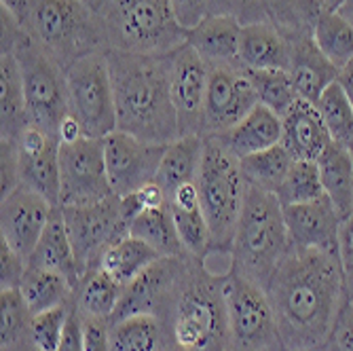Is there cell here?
<instances>
[{
	"label": "cell",
	"mask_w": 353,
	"mask_h": 351,
	"mask_svg": "<svg viewBox=\"0 0 353 351\" xmlns=\"http://www.w3.org/2000/svg\"><path fill=\"white\" fill-rule=\"evenodd\" d=\"M283 351H328L349 303L341 254L292 250L265 288Z\"/></svg>",
	"instance_id": "6da1fadb"
},
{
	"label": "cell",
	"mask_w": 353,
	"mask_h": 351,
	"mask_svg": "<svg viewBox=\"0 0 353 351\" xmlns=\"http://www.w3.org/2000/svg\"><path fill=\"white\" fill-rule=\"evenodd\" d=\"M117 130L150 144L180 138L170 87V53H132L106 49Z\"/></svg>",
	"instance_id": "7a4b0ae2"
},
{
	"label": "cell",
	"mask_w": 353,
	"mask_h": 351,
	"mask_svg": "<svg viewBox=\"0 0 353 351\" xmlns=\"http://www.w3.org/2000/svg\"><path fill=\"white\" fill-rule=\"evenodd\" d=\"M172 351H229L224 275L186 254L174 288L157 315Z\"/></svg>",
	"instance_id": "3957f363"
},
{
	"label": "cell",
	"mask_w": 353,
	"mask_h": 351,
	"mask_svg": "<svg viewBox=\"0 0 353 351\" xmlns=\"http://www.w3.org/2000/svg\"><path fill=\"white\" fill-rule=\"evenodd\" d=\"M288 252L290 237L283 205L275 193L248 184L231 245L233 273L259 283L265 290Z\"/></svg>",
	"instance_id": "277c9868"
},
{
	"label": "cell",
	"mask_w": 353,
	"mask_h": 351,
	"mask_svg": "<svg viewBox=\"0 0 353 351\" xmlns=\"http://www.w3.org/2000/svg\"><path fill=\"white\" fill-rule=\"evenodd\" d=\"M21 26L63 70L95 51H106L100 17L89 0H30Z\"/></svg>",
	"instance_id": "5b68a950"
},
{
	"label": "cell",
	"mask_w": 353,
	"mask_h": 351,
	"mask_svg": "<svg viewBox=\"0 0 353 351\" xmlns=\"http://www.w3.org/2000/svg\"><path fill=\"white\" fill-rule=\"evenodd\" d=\"M104 30L106 49L170 53L186 43L170 0H91Z\"/></svg>",
	"instance_id": "8992f818"
},
{
	"label": "cell",
	"mask_w": 353,
	"mask_h": 351,
	"mask_svg": "<svg viewBox=\"0 0 353 351\" xmlns=\"http://www.w3.org/2000/svg\"><path fill=\"white\" fill-rule=\"evenodd\" d=\"M195 184L210 227V252L231 254L248 182L239 159L224 148L216 136H203V157Z\"/></svg>",
	"instance_id": "52a82bcc"
},
{
	"label": "cell",
	"mask_w": 353,
	"mask_h": 351,
	"mask_svg": "<svg viewBox=\"0 0 353 351\" xmlns=\"http://www.w3.org/2000/svg\"><path fill=\"white\" fill-rule=\"evenodd\" d=\"M0 53H13L19 61L28 125L57 138L61 121L70 114L66 70L32 41L26 30L13 47Z\"/></svg>",
	"instance_id": "ba28073f"
},
{
	"label": "cell",
	"mask_w": 353,
	"mask_h": 351,
	"mask_svg": "<svg viewBox=\"0 0 353 351\" xmlns=\"http://www.w3.org/2000/svg\"><path fill=\"white\" fill-rule=\"evenodd\" d=\"M229 351H283L267 292L237 273L224 275Z\"/></svg>",
	"instance_id": "9c48e42d"
},
{
	"label": "cell",
	"mask_w": 353,
	"mask_h": 351,
	"mask_svg": "<svg viewBox=\"0 0 353 351\" xmlns=\"http://www.w3.org/2000/svg\"><path fill=\"white\" fill-rule=\"evenodd\" d=\"M68 106L87 138L117 132V108L106 51H95L66 70Z\"/></svg>",
	"instance_id": "30bf717a"
},
{
	"label": "cell",
	"mask_w": 353,
	"mask_h": 351,
	"mask_svg": "<svg viewBox=\"0 0 353 351\" xmlns=\"http://www.w3.org/2000/svg\"><path fill=\"white\" fill-rule=\"evenodd\" d=\"M61 216L83 273L98 267L108 245L130 235V220L125 218L121 197L117 195L89 205L61 208Z\"/></svg>",
	"instance_id": "8fae6325"
},
{
	"label": "cell",
	"mask_w": 353,
	"mask_h": 351,
	"mask_svg": "<svg viewBox=\"0 0 353 351\" xmlns=\"http://www.w3.org/2000/svg\"><path fill=\"white\" fill-rule=\"evenodd\" d=\"M110 195L104 138L83 136L59 144V205H89Z\"/></svg>",
	"instance_id": "7c38bea8"
},
{
	"label": "cell",
	"mask_w": 353,
	"mask_h": 351,
	"mask_svg": "<svg viewBox=\"0 0 353 351\" xmlns=\"http://www.w3.org/2000/svg\"><path fill=\"white\" fill-rule=\"evenodd\" d=\"M210 68L188 43L170 51V87L182 136H203Z\"/></svg>",
	"instance_id": "4fadbf2b"
},
{
	"label": "cell",
	"mask_w": 353,
	"mask_h": 351,
	"mask_svg": "<svg viewBox=\"0 0 353 351\" xmlns=\"http://www.w3.org/2000/svg\"><path fill=\"white\" fill-rule=\"evenodd\" d=\"M163 150L165 144H150L119 130L108 134L104 138V157L112 193L125 197L154 182Z\"/></svg>",
	"instance_id": "5bb4252c"
},
{
	"label": "cell",
	"mask_w": 353,
	"mask_h": 351,
	"mask_svg": "<svg viewBox=\"0 0 353 351\" xmlns=\"http://www.w3.org/2000/svg\"><path fill=\"white\" fill-rule=\"evenodd\" d=\"M259 104V95H256V89L252 87L243 66L210 68L203 136H216L231 130Z\"/></svg>",
	"instance_id": "9a60e30c"
},
{
	"label": "cell",
	"mask_w": 353,
	"mask_h": 351,
	"mask_svg": "<svg viewBox=\"0 0 353 351\" xmlns=\"http://www.w3.org/2000/svg\"><path fill=\"white\" fill-rule=\"evenodd\" d=\"M57 205L26 184L0 201V241L11 245L21 259H30L39 245L47 222Z\"/></svg>",
	"instance_id": "2e32d148"
},
{
	"label": "cell",
	"mask_w": 353,
	"mask_h": 351,
	"mask_svg": "<svg viewBox=\"0 0 353 351\" xmlns=\"http://www.w3.org/2000/svg\"><path fill=\"white\" fill-rule=\"evenodd\" d=\"M212 13L233 15L245 23H273L288 39L311 34L324 11L322 0H210Z\"/></svg>",
	"instance_id": "e0dca14e"
},
{
	"label": "cell",
	"mask_w": 353,
	"mask_h": 351,
	"mask_svg": "<svg viewBox=\"0 0 353 351\" xmlns=\"http://www.w3.org/2000/svg\"><path fill=\"white\" fill-rule=\"evenodd\" d=\"M283 218L292 250L341 254V231L345 220L326 195L309 203L283 208Z\"/></svg>",
	"instance_id": "ac0fdd59"
},
{
	"label": "cell",
	"mask_w": 353,
	"mask_h": 351,
	"mask_svg": "<svg viewBox=\"0 0 353 351\" xmlns=\"http://www.w3.org/2000/svg\"><path fill=\"white\" fill-rule=\"evenodd\" d=\"M13 142L19 152L21 184L59 205V140L28 125Z\"/></svg>",
	"instance_id": "d6986e66"
},
{
	"label": "cell",
	"mask_w": 353,
	"mask_h": 351,
	"mask_svg": "<svg viewBox=\"0 0 353 351\" xmlns=\"http://www.w3.org/2000/svg\"><path fill=\"white\" fill-rule=\"evenodd\" d=\"M186 254L180 257H163L152 263L140 277L125 285L121 303L110 322H119L130 315H159L182 271Z\"/></svg>",
	"instance_id": "ffe728a7"
},
{
	"label": "cell",
	"mask_w": 353,
	"mask_h": 351,
	"mask_svg": "<svg viewBox=\"0 0 353 351\" xmlns=\"http://www.w3.org/2000/svg\"><path fill=\"white\" fill-rule=\"evenodd\" d=\"M239 39L241 21L224 13H212L186 30V43L208 63V68L241 66Z\"/></svg>",
	"instance_id": "44dd1931"
},
{
	"label": "cell",
	"mask_w": 353,
	"mask_h": 351,
	"mask_svg": "<svg viewBox=\"0 0 353 351\" xmlns=\"http://www.w3.org/2000/svg\"><path fill=\"white\" fill-rule=\"evenodd\" d=\"M279 144L290 152L292 159L317 161L332 144V136L317 106L305 100H296L294 106L281 117Z\"/></svg>",
	"instance_id": "7402d4cb"
},
{
	"label": "cell",
	"mask_w": 353,
	"mask_h": 351,
	"mask_svg": "<svg viewBox=\"0 0 353 351\" xmlns=\"http://www.w3.org/2000/svg\"><path fill=\"white\" fill-rule=\"evenodd\" d=\"M290 43L292 49L288 74H290L292 87L301 100L317 104L322 93L336 81L339 68L319 51L311 34L290 39Z\"/></svg>",
	"instance_id": "603a6c76"
},
{
	"label": "cell",
	"mask_w": 353,
	"mask_h": 351,
	"mask_svg": "<svg viewBox=\"0 0 353 351\" xmlns=\"http://www.w3.org/2000/svg\"><path fill=\"white\" fill-rule=\"evenodd\" d=\"M292 43L273 23L241 26L239 61L250 70H288Z\"/></svg>",
	"instance_id": "cb8c5ba5"
},
{
	"label": "cell",
	"mask_w": 353,
	"mask_h": 351,
	"mask_svg": "<svg viewBox=\"0 0 353 351\" xmlns=\"http://www.w3.org/2000/svg\"><path fill=\"white\" fill-rule=\"evenodd\" d=\"M28 265L63 275L72 283L74 292L79 288L81 279L85 277V273L79 267L77 254H74V248H72V241H70V235H68L66 222H63L59 205L53 210L39 245L34 248L32 257L28 259Z\"/></svg>",
	"instance_id": "d4e9b609"
},
{
	"label": "cell",
	"mask_w": 353,
	"mask_h": 351,
	"mask_svg": "<svg viewBox=\"0 0 353 351\" xmlns=\"http://www.w3.org/2000/svg\"><path fill=\"white\" fill-rule=\"evenodd\" d=\"M216 138L231 154L243 159L281 142V117L259 104L231 130L216 134Z\"/></svg>",
	"instance_id": "484cf974"
},
{
	"label": "cell",
	"mask_w": 353,
	"mask_h": 351,
	"mask_svg": "<svg viewBox=\"0 0 353 351\" xmlns=\"http://www.w3.org/2000/svg\"><path fill=\"white\" fill-rule=\"evenodd\" d=\"M170 214L174 218V225L178 231V237L190 257L203 259L210 252L212 237H210V227L199 201V190L197 184H184L168 201Z\"/></svg>",
	"instance_id": "4316f807"
},
{
	"label": "cell",
	"mask_w": 353,
	"mask_h": 351,
	"mask_svg": "<svg viewBox=\"0 0 353 351\" xmlns=\"http://www.w3.org/2000/svg\"><path fill=\"white\" fill-rule=\"evenodd\" d=\"M203 157V136H182L165 144L154 182L165 190L168 199L184 184L197 182Z\"/></svg>",
	"instance_id": "83f0119b"
},
{
	"label": "cell",
	"mask_w": 353,
	"mask_h": 351,
	"mask_svg": "<svg viewBox=\"0 0 353 351\" xmlns=\"http://www.w3.org/2000/svg\"><path fill=\"white\" fill-rule=\"evenodd\" d=\"M26 127L28 117L19 61L13 53H0V140H17Z\"/></svg>",
	"instance_id": "f1b7e54d"
},
{
	"label": "cell",
	"mask_w": 353,
	"mask_h": 351,
	"mask_svg": "<svg viewBox=\"0 0 353 351\" xmlns=\"http://www.w3.org/2000/svg\"><path fill=\"white\" fill-rule=\"evenodd\" d=\"M319 176H322L324 193L336 208V212L347 220L353 214V157L351 152L332 142L322 157L317 159Z\"/></svg>",
	"instance_id": "f546056e"
},
{
	"label": "cell",
	"mask_w": 353,
	"mask_h": 351,
	"mask_svg": "<svg viewBox=\"0 0 353 351\" xmlns=\"http://www.w3.org/2000/svg\"><path fill=\"white\" fill-rule=\"evenodd\" d=\"M159 259L163 257H159L148 243H144L134 235H125L106 248L95 269H102L106 275H110L125 288V285H130Z\"/></svg>",
	"instance_id": "4dcf8cb0"
},
{
	"label": "cell",
	"mask_w": 353,
	"mask_h": 351,
	"mask_svg": "<svg viewBox=\"0 0 353 351\" xmlns=\"http://www.w3.org/2000/svg\"><path fill=\"white\" fill-rule=\"evenodd\" d=\"M19 292L32 315L74 303V288L66 277L30 265L19 283Z\"/></svg>",
	"instance_id": "1f68e13d"
},
{
	"label": "cell",
	"mask_w": 353,
	"mask_h": 351,
	"mask_svg": "<svg viewBox=\"0 0 353 351\" xmlns=\"http://www.w3.org/2000/svg\"><path fill=\"white\" fill-rule=\"evenodd\" d=\"M123 285L106 275L102 269H89L81 279L74 292V309L81 317H98V320H112V315L121 303Z\"/></svg>",
	"instance_id": "d6a6232c"
},
{
	"label": "cell",
	"mask_w": 353,
	"mask_h": 351,
	"mask_svg": "<svg viewBox=\"0 0 353 351\" xmlns=\"http://www.w3.org/2000/svg\"><path fill=\"white\" fill-rule=\"evenodd\" d=\"M168 337L154 315H130L110 322V351H165Z\"/></svg>",
	"instance_id": "836d02e7"
},
{
	"label": "cell",
	"mask_w": 353,
	"mask_h": 351,
	"mask_svg": "<svg viewBox=\"0 0 353 351\" xmlns=\"http://www.w3.org/2000/svg\"><path fill=\"white\" fill-rule=\"evenodd\" d=\"M130 235L148 243L159 257H180V254H186L168 205L159 210L140 212L132 220Z\"/></svg>",
	"instance_id": "e575fe53"
},
{
	"label": "cell",
	"mask_w": 353,
	"mask_h": 351,
	"mask_svg": "<svg viewBox=\"0 0 353 351\" xmlns=\"http://www.w3.org/2000/svg\"><path fill=\"white\" fill-rule=\"evenodd\" d=\"M311 37L334 66L341 70L353 59V23L339 11L324 9L313 23Z\"/></svg>",
	"instance_id": "d590c367"
},
{
	"label": "cell",
	"mask_w": 353,
	"mask_h": 351,
	"mask_svg": "<svg viewBox=\"0 0 353 351\" xmlns=\"http://www.w3.org/2000/svg\"><path fill=\"white\" fill-rule=\"evenodd\" d=\"M292 161L294 159L290 157V152L281 144H277L267 150L239 159V166L248 184L269 190V193H275L279 184L283 182L288 170H290Z\"/></svg>",
	"instance_id": "8d00e7d4"
},
{
	"label": "cell",
	"mask_w": 353,
	"mask_h": 351,
	"mask_svg": "<svg viewBox=\"0 0 353 351\" xmlns=\"http://www.w3.org/2000/svg\"><path fill=\"white\" fill-rule=\"evenodd\" d=\"M32 311L19 288L0 290V351H21L30 345Z\"/></svg>",
	"instance_id": "74e56055"
},
{
	"label": "cell",
	"mask_w": 353,
	"mask_h": 351,
	"mask_svg": "<svg viewBox=\"0 0 353 351\" xmlns=\"http://www.w3.org/2000/svg\"><path fill=\"white\" fill-rule=\"evenodd\" d=\"M275 195L283 208L322 199L326 193H324V184H322V176H319L317 161L294 159L283 182L275 190Z\"/></svg>",
	"instance_id": "f35d334b"
},
{
	"label": "cell",
	"mask_w": 353,
	"mask_h": 351,
	"mask_svg": "<svg viewBox=\"0 0 353 351\" xmlns=\"http://www.w3.org/2000/svg\"><path fill=\"white\" fill-rule=\"evenodd\" d=\"M243 70L252 87L256 89L259 102L267 106L269 110H273L275 114L283 117L294 106L296 100H301L292 87L288 70H250V68H243Z\"/></svg>",
	"instance_id": "ab89813d"
},
{
	"label": "cell",
	"mask_w": 353,
	"mask_h": 351,
	"mask_svg": "<svg viewBox=\"0 0 353 351\" xmlns=\"http://www.w3.org/2000/svg\"><path fill=\"white\" fill-rule=\"evenodd\" d=\"M317 110L322 114L332 142L345 146L347 150L353 148V106L341 85L334 81L317 100Z\"/></svg>",
	"instance_id": "60d3db41"
},
{
	"label": "cell",
	"mask_w": 353,
	"mask_h": 351,
	"mask_svg": "<svg viewBox=\"0 0 353 351\" xmlns=\"http://www.w3.org/2000/svg\"><path fill=\"white\" fill-rule=\"evenodd\" d=\"M72 305H61L43 313L32 315L30 324V345L39 351H57L63 328H66Z\"/></svg>",
	"instance_id": "b9f144b4"
},
{
	"label": "cell",
	"mask_w": 353,
	"mask_h": 351,
	"mask_svg": "<svg viewBox=\"0 0 353 351\" xmlns=\"http://www.w3.org/2000/svg\"><path fill=\"white\" fill-rule=\"evenodd\" d=\"M26 271L28 261L21 259L11 245L0 241V290H17Z\"/></svg>",
	"instance_id": "7bdbcfd3"
},
{
	"label": "cell",
	"mask_w": 353,
	"mask_h": 351,
	"mask_svg": "<svg viewBox=\"0 0 353 351\" xmlns=\"http://www.w3.org/2000/svg\"><path fill=\"white\" fill-rule=\"evenodd\" d=\"M21 184V172H19V152L13 140H0V190L3 197Z\"/></svg>",
	"instance_id": "ee69618b"
},
{
	"label": "cell",
	"mask_w": 353,
	"mask_h": 351,
	"mask_svg": "<svg viewBox=\"0 0 353 351\" xmlns=\"http://www.w3.org/2000/svg\"><path fill=\"white\" fill-rule=\"evenodd\" d=\"M85 351H110V320L81 317Z\"/></svg>",
	"instance_id": "f6af8a7d"
},
{
	"label": "cell",
	"mask_w": 353,
	"mask_h": 351,
	"mask_svg": "<svg viewBox=\"0 0 353 351\" xmlns=\"http://www.w3.org/2000/svg\"><path fill=\"white\" fill-rule=\"evenodd\" d=\"M174 13L184 30H190L192 26H197L201 19L212 15L210 11V0H170Z\"/></svg>",
	"instance_id": "bcb514c9"
},
{
	"label": "cell",
	"mask_w": 353,
	"mask_h": 351,
	"mask_svg": "<svg viewBox=\"0 0 353 351\" xmlns=\"http://www.w3.org/2000/svg\"><path fill=\"white\" fill-rule=\"evenodd\" d=\"M341 259H343L345 281H347V297H349V303H353V214L343 222Z\"/></svg>",
	"instance_id": "7dc6e473"
},
{
	"label": "cell",
	"mask_w": 353,
	"mask_h": 351,
	"mask_svg": "<svg viewBox=\"0 0 353 351\" xmlns=\"http://www.w3.org/2000/svg\"><path fill=\"white\" fill-rule=\"evenodd\" d=\"M57 351H85V341H83V320L79 311L74 309V305L70 307V315L66 328H63L61 341Z\"/></svg>",
	"instance_id": "c3c4849f"
},
{
	"label": "cell",
	"mask_w": 353,
	"mask_h": 351,
	"mask_svg": "<svg viewBox=\"0 0 353 351\" xmlns=\"http://www.w3.org/2000/svg\"><path fill=\"white\" fill-rule=\"evenodd\" d=\"M332 345L339 351H353V303H347V307L341 315V322H339Z\"/></svg>",
	"instance_id": "681fc988"
},
{
	"label": "cell",
	"mask_w": 353,
	"mask_h": 351,
	"mask_svg": "<svg viewBox=\"0 0 353 351\" xmlns=\"http://www.w3.org/2000/svg\"><path fill=\"white\" fill-rule=\"evenodd\" d=\"M136 195L142 203L144 210H159V208H165L168 205V195H165V190L159 186L157 182H148L144 184L140 190H136Z\"/></svg>",
	"instance_id": "f907efd6"
},
{
	"label": "cell",
	"mask_w": 353,
	"mask_h": 351,
	"mask_svg": "<svg viewBox=\"0 0 353 351\" xmlns=\"http://www.w3.org/2000/svg\"><path fill=\"white\" fill-rule=\"evenodd\" d=\"M336 83L341 85V89L345 91V95H347L349 102H351V106H353V59L347 63V66H343V68L339 70Z\"/></svg>",
	"instance_id": "816d5d0a"
},
{
	"label": "cell",
	"mask_w": 353,
	"mask_h": 351,
	"mask_svg": "<svg viewBox=\"0 0 353 351\" xmlns=\"http://www.w3.org/2000/svg\"><path fill=\"white\" fill-rule=\"evenodd\" d=\"M28 7H30V0H0V9L9 11L19 23L23 21V17L28 13Z\"/></svg>",
	"instance_id": "f5cc1de1"
},
{
	"label": "cell",
	"mask_w": 353,
	"mask_h": 351,
	"mask_svg": "<svg viewBox=\"0 0 353 351\" xmlns=\"http://www.w3.org/2000/svg\"><path fill=\"white\" fill-rule=\"evenodd\" d=\"M339 13H341L343 17H347V19L353 23V0H345V5L339 9Z\"/></svg>",
	"instance_id": "db71d44e"
},
{
	"label": "cell",
	"mask_w": 353,
	"mask_h": 351,
	"mask_svg": "<svg viewBox=\"0 0 353 351\" xmlns=\"http://www.w3.org/2000/svg\"><path fill=\"white\" fill-rule=\"evenodd\" d=\"M324 3V9H328V11H339L343 5H345V0H322Z\"/></svg>",
	"instance_id": "11a10c76"
},
{
	"label": "cell",
	"mask_w": 353,
	"mask_h": 351,
	"mask_svg": "<svg viewBox=\"0 0 353 351\" xmlns=\"http://www.w3.org/2000/svg\"><path fill=\"white\" fill-rule=\"evenodd\" d=\"M21 351H39V349H34L32 345H28V347H26V349H21Z\"/></svg>",
	"instance_id": "9f6ffc18"
},
{
	"label": "cell",
	"mask_w": 353,
	"mask_h": 351,
	"mask_svg": "<svg viewBox=\"0 0 353 351\" xmlns=\"http://www.w3.org/2000/svg\"><path fill=\"white\" fill-rule=\"evenodd\" d=\"M328 351H339V349H336V347H334V345H332V347H330V349H328Z\"/></svg>",
	"instance_id": "6f0895ef"
},
{
	"label": "cell",
	"mask_w": 353,
	"mask_h": 351,
	"mask_svg": "<svg viewBox=\"0 0 353 351\" xmlns=\"http://www.w3.org/2000/svg\"><path fill=\"white\" fill-rule=\"evenodd\" d=\"M349 152H351V157H353V148H351V150H349Z\"/></svg>",
	"instance_id": "680465c9"
},
{
	"label": "cell",
	"mask_w": 353,
	"mask_h": 351,
	"mask_svg": "<svg viewBox=\"0 0 353 351\" xmlns=\"http://www.w3.org/2000/svg\"><path fill=\"white\" fill-rule=\"evenodd\" d=\"M165 351H172V349H165Z\"/></svg>",
	"instance_id": "91938a15"
},
{
	"label": "cell",
	"mask_w": 353,
	"mask_h": 351,
	"mask_svg": "<svg viewBox=\"0 0 353 351\" xmlns=\"http://www.w3.org/2000/svg\"><path fill=\"white\" fill-rule=\"evenodd\" d=\"M89 3H91V0H89Z\"/></svg>",
	"instance_id": "94428289"
}]
</instances>
